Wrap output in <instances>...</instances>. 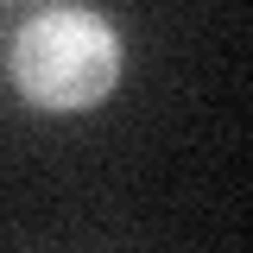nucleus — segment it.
Instances as JSON below:
<instances>
[{"label": "nucleus", "mask_w": 253, "mask_h": 253, "mask_svg": "<svg viewBox=\"0 0 253 253\" xmlns=\"http://www.w3.org/2000/svg\"><path fill=\"white\" fill-rule=\"evenodd\" d=\"M13 89L44 114H83L108 101L121 83V38L101 13L83 6H51L19 26L13 38Z\"/></svg>", "instance_id": "obj_1"}]
</instances>
